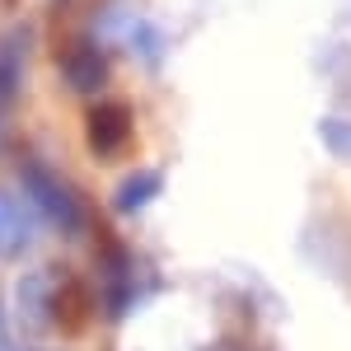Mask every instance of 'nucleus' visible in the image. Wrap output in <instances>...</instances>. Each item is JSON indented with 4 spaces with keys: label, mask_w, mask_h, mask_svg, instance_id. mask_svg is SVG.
Wrapping results in <instances>:
<instances>
[{
    "label": "nucleus",
    "mask_w": 351,
    "mask_h": 351,
    "mask_svg": "<svg viewBox=\"0 0 351 351\" xmlns=\"http://www.w3.org/2000/svg\"><path fill=\"white\" fill-rule=\"evenodd\" d=\"M89 136H94V150L99 155H112L122 141H127V112L117 104H104V108L89 112Z\"/></svg>",
    "instance_id": "1"
},
{
    "label": "nucleus",
    "mask_w": 351,
    "mask_h": 351,
    "mask_svg": "<svg viewBox=\"0 0 351 351\" xmlns=\"http://www.w3.org/2000/svg\"><path fill=\"white\" fill-rule=\"evenodd\" d=\"M28 239H33V220H28V211L14 202V197L0 192V253H19Z\"/></svg>",
    "instance_id": "2"
},
{
    "label": "nucleus",
    "mask_w": 351,
    "mask_h": 351,
    "mask_svg": "<svg viewBox=\"0 0 351 351\" xmlns=\"http://www.w3.org/2000/svg\"><path fill=\"white\" fill-rule=\"evenodd\" d=\"M28 183H33V192H38V202L47 206V216H56L61 225H75V202L66 197V188L52 183L47 169H28Z\"/></svg>",
    "instance_id": "3"
},
{
    "label": "nucleus",
    "mask_w": 351,
    "mask_h": 351,
    "mask_svg": "<svg viewBox=\"0 0 351 351\" xmlns=\"http://www.w3.org/2000/svg\"><path fill=\"white\" fill-rule=\"evenodd\" d=\"M155 188H160V178H150V173H145V178H141V183H132V188L122 192L117 202H122V206H141V202H145V197H150Z\"/></svg>",
    "instance_id": "4"
}]
</instances>
